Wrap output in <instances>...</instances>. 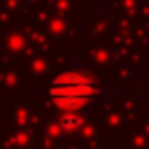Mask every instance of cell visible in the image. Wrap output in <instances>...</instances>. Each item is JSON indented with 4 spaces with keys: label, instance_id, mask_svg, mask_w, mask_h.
Returning a JSON list of instances; mask_svg holds the SVG:
<instances>
[{
    "label": "cell",
    "instance_id": "obj_1",
    "mask_svg": "<svg viewBox=\"0 0 149 149\" xmlns=\"http://www.w3.org/2000/svg\"><path fill=\"white\" fill-rule=\"evenodd\" d=\"M95 93H98V81L88 72H79V70L58 74L47 88V95L63 109H79L88 100H93Z\"/></svg>",
    "mask_w": 149,
    "mask_h": 149
}]
</instances>
